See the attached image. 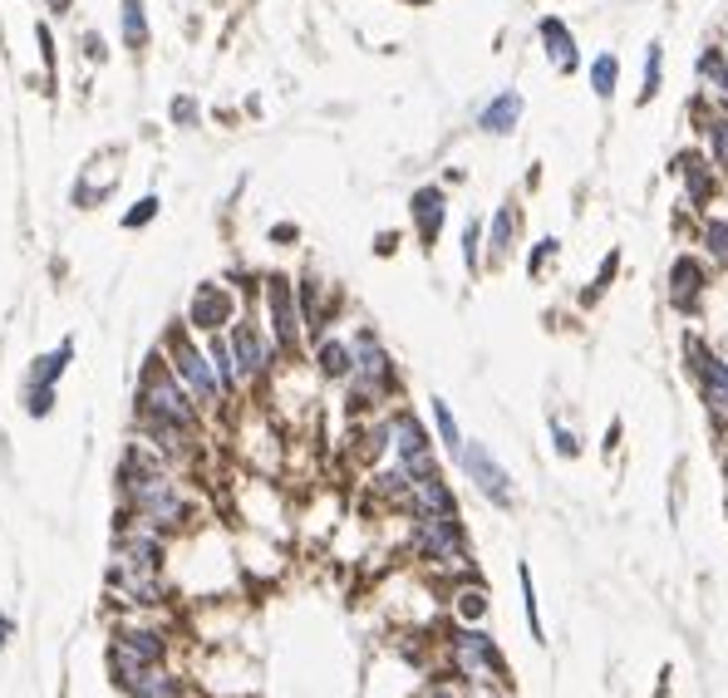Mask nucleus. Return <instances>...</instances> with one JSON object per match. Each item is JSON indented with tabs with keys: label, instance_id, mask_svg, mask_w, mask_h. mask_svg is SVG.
I'll list each match as a JSON object with an SVG mask.
<instances>
[{
	"label": "nucleus",
	"instance_id": "nucleus-1",
	"mask_svg": "<svg viewBox=\"0 0 728 698\" xmlns=\"http://www.w3.org/2000/svg\"><path fill=\"white\" fill-rule=\"evenodd\" d=\"M119 487L128 502V517H138L143 526L173 536L192 522V497L182 492V482L173 477L168 458H158L148 443H133L119 463Z\"/></svg>",
	"mask_w": 728,
	"mask_h": 698
},
{
	"label": "nucleus",
	"instance_id": "nucleus-2",
	"mask_svg": "<svg viewBox=\"0 0 728 698\" xmlns=\"http://www.w3.org/2000/svg\"><path fill=\"white\" fill-rule=\"evenodd\" d=\"M138 418H158V423H173V428H187V433L202 428V404L192 399V389L173 374L168 354H153L143 364V379H138Z\"/></svg>",
	"mask_w": 728,
	"mask_h": 698
},
{
	"label": "nucleus",
	"instance_id": "nucleus-3",
	"mask_svg": "<svg viewBox=\"0 0 728 698\" xmlns=\"http://www.w3.org/2000/svg\"><path fill=\"white\" fill-rule=\"evenodd\" d=\"M350 349H355V374L345 379L350 384V404L374 408V404H384V399H394L399 394V369H394L384 340L374 330H355Z\"/></svg>",
	"mask_w": 728,
	"mask_h": 698
},
{
	"label": "nucleus",
	"instance_id": "nucleus-4",
	"mask_svg": "<svg viewBox=\"0 0 728 698\" xmlns=\"http://www.w3.org/2000/svg\"><path fill=\"white\" fill-rule=\"evenodd\" d=\"M163 354H168L173 374L192 389V399H197L202 408L227 404V389H222V379H217V369H212V354H207V345H197V340L187 335V325H173V330H168Z\"/></svg>",
	"mask_w": 728,
	"mask_h": 698
},
{
	"label": "nucleus",
	"instance_id": "nucleus-5",
	"mask_svg": "<svg viewBox=\"0 0 728 698\" xmlns=\"http://www.w3.org/2000/svg\"><path fill=\"white\" fill-rule=\"evenodd\" d=\"M409 551L428 561V566H443V571H463L473 576V551H468V531L463 517H428V522H409Z\"/></svg>",
	"mask_w": 728,
	"mask_h": 698
},
{
	"label": "nucleus",
	"instance_id": "nucleus-6",
	"mask_svg": "<svg viewBox=\"0 0 728 698\" xmlns=\"http://www.w3.org/2000/svg\"><path fill=\"white\" fill-rule=\"evenodd\" d=\"M261 305H266V330H271L276 349L286 359H296L305 345V315H301V295H296V276L271 271L261 281Z\"/></svg>",
	"mask_w": 728,
	"mask_h": 698
},
{
	"label": "nucleus",
	"instance_id": "nucleus-7",
	"mask_svg": "<svg viewBox=\"0 0 728 698\" xmlns=\"http://www.w3.org/2000/svg\"><path fill=\"white\" fill-rule=\"evenodd\" d=\"M684 369L709 408V418L728 428V354H719L704 335H684Z\"/></svg>",
	"mask_w": 728,
	"mask_h": 698
},
{
	"label": "nucleus",
	"instance_id": "nucleus-8",
	"mask_svg": "<svg viewBox=\"0 0 728 698\" xmlns=\"http://www.w3.org/2000/svg\"><path fill=\"white\" fill-rule=\"evenodd\" d=\"M227 340H232V354H237L242 384H266V379L276 374V359H286V354L276 349V340H271L266 320H256V315H246V310L227 325Z\"/></svg>",
	"mask_w": 728,
	"mask_h": 698
},
{
	"label": "nucleus",
	"instance_id": "nucleus-9",
	"mask_svg": "<svg viewBox=\"0 0 728 698\" xmlns=\"http://www.w3.org/2000/svg\"><path fill=\"white\" fill-rule=\"evenodd\" d=\"M709 291H714V266L699 256V251H679L669 261V276H665V300L674 315L684 320H699L704 305H709Z\"/></svg>",
	"mask_w": 728,
	"mask_h": 698
},
{
	"label": "nucleus",
	"instance_id": "nucleus-10",
	"mask_svg": "<svg viewBox=\"0 0 728 698\" xmlns=\"http://www.w3.org/2000/svg\"><path fill=\"white\" fill-rule=\"evenodd\" d=\"M674 177H679V197L694 217H704L719 197H724V173L714 168V158L704 148H679L674 153Z\"/></svg>",
	"mask_w": 728,
	"mask_h": 698
},
{
	"label": "nucleus",
	"instance_id": "nucleus-11",
	"mask_svg": "<svg viewBox=\"0 0 728 698\" xmlns=\"http://www.w3.org/2000/svg\"><path fill=\"white\" fill-rule=\"evenodd\" d=\"M237 315H242V300H237V291H232L227 281H197L182 325L197 330V335H217V330H227Z\"/></svg>",
	"mask_w": 728,
	"mask_h": 698
},
{
	"label": "nucleus",
	"instance_id": "nucleus-12",
	"mask_svg": "<svg viewBox=\"0 0 728 698\" xmlns=\"http://www.w3.org/2000/svg\"><path fill=\"white\" fill-rule=\"evenodd\" d=\"M458 467H463V477H473V487L483 492L492 507H512L517 502V482H512V472L492 458V448L487 443H463V453H458Z\"/></svg>",
	"mask_w": 728,
	"mask_h": 698
},
{
	"label": "nucleus",
	"instance_id": "nucleus-13",
	"mask_svg": "<svg viewBox=\"0 0 728 698\" xmlns=\"http://www.w3.org/2000/svg\"><path fill=\"white\" fill-rule=\"evenodd\" d=\"M163 635L158 630H119V640L109 649V664H114V679H119L123 689L143 674V669H158L163 664Z\"/></svg>",
	"mask_w": 728,
	"mask_h": 698
},
{
	"label": "nucleus",
	"instance_id": "nucleus-14",
	"mask_svg": "<svg viewBox=\"0 0 728 698\" xmlns=\"http://www.w3.org/2000/svg\"><path fill=\"white\" fill-rule=\"evenodd\" d=\"M409 222H414V236L424 251L443 241V227H448V187L443 182H419L409 192Z\"/></svg>",
	"mask_w": 728,
	"mask_h": 698
},
{
	"label": "nucleus",
	"instance_id": "nucleus-15",
	"mask_svg": "<svg viewBox=\"0 0 728 698\" xmlns=\"http://www.w3.org/2000/svg\"><path fill=\"white\" fill-rule=\"evenodd\" d=\"M522 202L517 197H502L497 207H492V217H487V271H497V266H507L512 256H517V246H522Z\"/></svg>",
	"mask_w": 728,
	"mask_h": 698
},
{
	"label": "nucleus",
	"instance_id": "nucleus-16",
	"mask_svg": "<svg viewBox=\"0 0 728 698\" xmlns=\"http://www.w3.org/2000/svg\"><path fill=\"white\" fill-rule=\"evenodd\" d=\"M453 659H458V669H463L468 679H492V674H502L497 644H492V635L478 630V625H458V630H453Z\"/></svg>",
	"mask_w": 728,
	"mask_h": 698
},
{
	"label": "nucleus",
	"instance_id": "nucleus-17",
	"mask_svg": "<svg viewBox=\"0 0 728 698\" xmlns=\"http://www.w3.org/2000/svg\"><path fill=\"white\" fill-rule=\"evenodd\" d=\"M409 522H428V517H458V492L448 477H419L409 482V497L399 507Z\"/></svg>",
	"mask_w": 728,
	"mask_h": 698
},
{
	"label": "nucleus",
	"instance_id": "nucleus-18",
	"mask_svg": "<svg viewBox=\"0 0 728 698\" xmlns=\"http://www.w3.org/2000/svg\"><path fill=\"white\" fill-rule=\"evenodd\" d=\"M537 45H542L546 64L556 74H576L581 69V40H576V30L561 15H537Z\"/></svg>",
	"mask_w": 728,
	"mask_h": 698
},
{
	"label": "nucleus",
	"instance_id": "nucleus-19",
	"mask_svg": "<svg viewBox=\"0 0 728 698\" xmlns=\"http://www.w3.org/2000/svg\"><path fill=\"white\" fill-rule=\"evenodd\" d=\"M522 114H527V99H522L517 89H497L483 109L473 114V128H478L483 138H512V133L522 128Z\"/></svg>",
	"mask_w": 728,
	"mask_h": 698
},
{
	"label": "nucleus",
	"instance_id": "nucleus-20",
	"mask_svg": "<svg viewBox=\"0 0 728 698\" xmlns=\"http://www.w3.org/2000/svg\"><path fill=\"white\" fill-rule=\"evenodd\" d=\"M694 118H699V148L714 158V168L728 182V109L709 104V99H694Z\"/></svg>",
	"mask_w": 728,
	"mask_h": 698
},
{
	"label": "nucleus",
	"instance_id": "nucleus-21",
	"mask_svg": "<svg viewBox=\"0 0 728 698\" xmlns=\"http://www.w3.org/2000/svg\"><path fill=\"white\" fill-rule=\"evenodd\" d=\"M109 585L119 590L123 600H133V605H158V600H168V585L158 581V571H138V566H123V561H114Z\"/></svg>",
	"mask_w": 728,
	"mask_h": 698
},
{
	"label": "nucleus",
	"instance_id": "nucleus-22",
	"mask_svg": "<svg viewBox=\"0 0 728 698\" xmlns=\"http://www.w3.org/2000/svg\"><path fill=\"white\" fill-rule=\"evenodd\" d=\"M389 423H394V463H414V458L438 453L433 438H428V428L419 423V413L399 408V413H389Z\"/></svg>",
	"mask_w": 728,
	"mask_h": 698
},
{
	"label": "nucleus",
	"instance_id": "nucleus-23",
	"mask_svg": "<svg viewBox=\"0 0 728 698\" xmlns=\"http://www.w3.org/2000/svg\"><path fill=\"white\" fill-rule=\"evenodd\" d=\"M694 241H699V256L714 271H728V217H719V212L694 217Z\"/></svg>",
	"mask_w": 728,
	"mask_h": 698
},
{
	"label": "nucleus",
	"instance_id": "nucleus-24",
	"mask_svg": "<svg viewBox=\"0 0 728 698\" xmlns=\"http://www.w3.org/2000/svg\"><path fill=\"white\" fill-rule=\"evenodd\" d=\"M315 369L325 374V379H350L355 374V349H350V340H340V335H320L315 340Z\"/></svg>",
	"mask_w": 728,
	"mask_h": 698
},
{
	"label": "nucleus",
	"instance_id": "nucleus-25",
	"mask_svg": "<svg viewBox=\"0 0 728 698\" xmlns=\"http://www.w3.org/2000/svg\"><path fill=\"white\" fill-rule=\"evenodd\" d=\"M458 251H463V266L473 276L487 271V217H468L463 232H458Z\"/></svg>",
	"mask_w": 728,
	"mask_h": 698
},
{
	"label": "nucleus",
	"instance_id": "nucleus-26",
	"mask_svg": "<svg viewBox=\"0 0 728 698\" xmlns=\"http://www.w3.org/2000/svg\"><path fill=\"white\" fill-rule=\"evenodd\" d=\"M119 40L133 55L148 50V10H143V0H123L119 5Z\"/></svg>",
	"mask_w": 728,
	"mask_h": 698
},
{
	"label": "nucleus",
	"instance_id": "nucleus-27",
	"mask_svg": "<svg viewBox=\"0 0 728 698\" xmlns=\"http://www.w3.org/2000/svg\"><path fill=\"white\" fill-rule=\"evenodd\" d=\"M586 79H591V94H596L601 104H610L615 89H620V55H615V50H601V55L586 64Z\"/></svg>",
	"mask_w": 728,
	"mask_h": 698
},
{
	"label": "nucleus",
	"instance_id": "nucleus-28",
	"mask_svg": "<svg viewBox=\"0 0 728 698\" xmlns=\"http://www.w3.org/2000/svg\"><path fill=\"white\" fill-rule=\"evenodd\" d=\"M207 354H212V369H217L222 389H227V394H237V389H242V374H237V354H232V340H227V330L207 335Z\"/></svg>",
	"mask_w": 728,
	"mask_h": 698
},
{
	"label": "nucleus",
	"instance_id": "nucleus-29",
	"mask_svg": "<svg viewBox=\"0 0 728 698\" xmlns=\"http://www.w3.org/2000/svg\"><path fill=\"white\" fill-rule=\"evenodd\" d=\"M660 89H665V45L650 40V45H645V69H640V94H635V104L660 99Z\"/></svg>",
	"mask_w": 728,
	"mask_h": 698
},
{
	"label": "nucleus",
	"instance_id": "nucleus-30",
	"mask_svg": "<svg viewBox=\"0 0 728 698\" xmlns=\"http://www.w3.org/2000/svg\"><path fill=\"white\" fill-rule=\"evenodd\" d=\"M428 408H433V433H438V448L458 463V453H463V428H458V418H453V408L443 404V399H428Z\"/></svg>",
	"mask_w": 728,
	"mask_h": 698
},
{
	"label": "nucleus",
	"instance_id": "nucleus-31",
	"mask_svg": "<svg viewBox=\"0 0 728 698\" xmlns=\"http://www.w3.org/2000/svg\"><path fill=\"white\" fill-rule=\"evenodd\" d=\"M69 359H74V340H64L60 349H50V354H40L35 364H30V384H55L64 369H69Z\"/></svg>",
	"mask_w": 728,
	"mask_h": 698
},
{
	"label": "nucleus",
	"instance_id": "nucleus-32",
	"mask_svg": "<svg viewBox=\"0 0 728 698\" xmlns=\"http://www.w3.org/2000/svg\"><path fill=\"white\" fill-rule=\"evenodd\" d=\"M128 694L133 698H178L182 684L173 679V674H158V669H143L133 684H128Z\"/></svg>",
	"mask_w": 728,
	"mask_h": 698
},
{
	"label": "nucleus",
	"instance_id": "nucleus-33",
	"mask_svg": "<svg viewBox=\"0 0 728 698\" xmlns=\"http://www.w3.org/2000/svg\"><path fill=\"white\" fill-rule=\"evenodd\" d=\"M487 605H492V600L483 595V585H468V590L453 595V615H458L463 625H478V620L487 615Z\"/></svg>",
	"mask_w": 728,
	"mask_h": 698
},
{
	"label": "nucleus",
	"instance_id": "nucleus-34",
	"mask_svg": "<svg viewBox=\"0 0 728 698\" xmlns=\"http://www.w3.org/2000/svg\"><path fill=\"white\" fill-rule=\"evenodd\" d=\"M615 276H620V251L610 246L606 256H601V271H596V281H591V291H581V305H596L601 295L615 286Z\"/></svg>",
	"mask_w": 728,
	"mask_h": 698
},
{
	"label": "nucleus",
	"instance_id": "nucleus-35",
	"mask_svg": "<svg viewBox=\"0 0 728 698\" xmlns=\"http://www.w3.org/2000/svg\"><path fill=\"white\" fill-rule=\"evenodd\" d=\"M556 256H561V236H542V241L527 251V276H546V271L556 266Z\"/></svg>",
	"mask_w": 728,
	"mask_h": 698
},
{
	"label": "nucleus",
	"instance_id": "nucleus-36",
	"mask_svg": "<svg viewBox=\"0 0 728 698\" xmlns=\"http://www.w3.org/2000/svg\"><path fill=\"white\" fill-rule=\"evenodd\" d=\"M163 212V202H158V192H148V197H138L128 212H123V232H143L153 217Z\"/></svg>",
	"mask_w": 728,
	"mask_h": 698
},
{
	"label": "nucleus",
	"instance_id": "nucleus-37",
	"mask_svg": "<svg viewBox=\"0 0 728 698\" xmlns=\"http://www.w3.org/2000/svg\"><path fill=\"white\" fill-rule=\"evenodd\" d=\"M551 448H556V458H581V433L566 428L561 418H551Z\"/></svg>",
	"mask_w": 728,
	"mask_h": 698
},
{
	"label": "nucleus",
	"instance_id": "nucleus-38",
	"mask_svg": "<svg viewBox=\"0 0 728 698\" xmlns=\"http://www.w3.org/2000/svg\"><path fill=\"white\" fill-rule=\"evenodd\" d=\"M55 408V384H25V413L30 418H45Z\"/></svg>",
	"mask_w": 728,
	"mask_h": 698
},
{
	"label": "nucleus",
	"instance_id": "nucleus-39",
	"mask_svg": "<svg viewBox=\"0 0 728 698\" xmlns=\"http://www.w3.org/2000/svg\"><path fill=\"white\" fill-rule=\"evenodd\" d=\"M517 576H522V605H527V625H532V640H546V635H542V615H537V585H532V571L522 566Z\"/></svg>",
	"mask_w": 728,
	"mask_h": 698
},
{
	"label": "nucleus",
	"instance_id": "nucleus-40",
	"mask_svg": "<svg viewBox=\"0 0 728 698\" xmlns=\"http://www.w3.org/2000/svg\"><path fill=\"white\" fill-rule=\"evenodd\" d=\"M168 118H173L178 128H197L202 109H197V99H192V94H178V99H173V109H168Z\"/></svg>",
	"mask_w": 728,
	"mask_h": 698
},
{
	"label": "nucleus",
	"instance_id": "nucleus-41",
	"mask_svg": "<svg viewBox=\"0 0 728 698\" xmlns=\"http://www.w3.org/2000/svg\"><path fill=\"white\" fill-rule=\"evenodd\" d=\"M374 251H379V256H394V251H399V232H379L374 236Z\"/></svg>",
	"mask_w": 728,
	"mask_h": 698
},
{
	"label": "nucleus",
	"instance_id": "nucleus-42",
	"mask_svg": "<svg viewBox=\"0 0 728 698\" xmlns=\"http://www.w3.org/2000/svg\"><path fill=\"white\" fill-rule=\"evenodd\" d=\"M84 50H89V59H104V55H109V50H104V35H94V30L84 35Z\"/></svg>",
	"mask_w": 728,
	"mask_h": 698
},
{
	"label": "nucleus",
	"instance_id": "nucleus-43",
	"mask_svg": "<svg viewBox=\"0 0 728 698\" xmlns=\"http://www.w3.org/2000/svg\"><path fill=\"white\" fill-rule=\"evenodd\" d=\"M291 236H296V227H271V241H281V246H286Z\"/></svg>",
	"mask_w": 728,
	"mask_h": 698
},
{
	"label": "nucleus",
	"instance_id": "nucleus-44",
	"mask_svg": "<svg viewBox=\"0 0 728 698\" xmlns=\"http://www.w3.org/2000/svg\"><path fill=\"white\" fill-rule=\"evenodd\" d=\"M45 5H50V15H64V10H69L74 0H45Z\"/></svg>",
	"mask_w": 728,
	"mask_h": 698
},
{
	"label": "nucleus",
	"instance_id": "nucleus-45",
	"mask_svg": "<svg viewBox=\"0 0 728 698\" xmlns=\"http://www.w3.org/2000/svg\"><path fill=\"white\" fill-rule=\"evenodd\" d=\"M10 630H15V625H10V620H0V644L10 640Z\"/></svg>",
	"mask_w": 728,
	"mask_h": 698
}]
</instances>
